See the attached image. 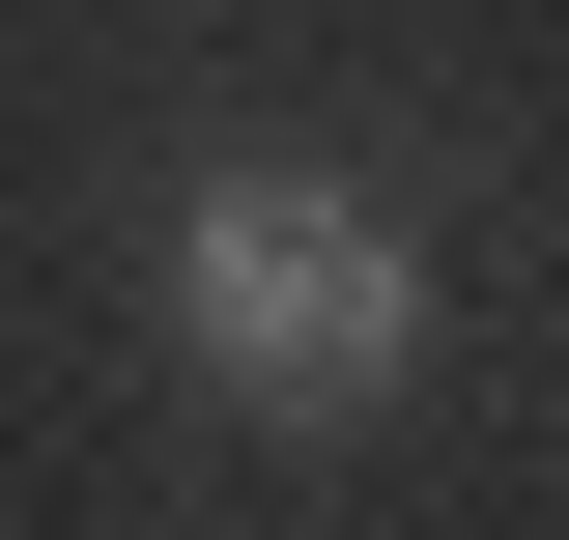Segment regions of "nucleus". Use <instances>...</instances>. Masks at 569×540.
<instances>
[{
	"mask_svg": "<svg viewBox=\"0 0 569 540\" xmlns=\"http://www.w3.org/2000/svg\"><path fill=\"white\" fill-rule=\"evenodd\" d=\"M171 341H200V399H257V427H370L427 370V257H399L370 171L228 142L200 200H171Z\"/></svg>",
	"mask_w": 569,
	"mask_h": 540,
	"instance_id": "f257e3e1",
	"label": "nucleus"
}]
</instances>
